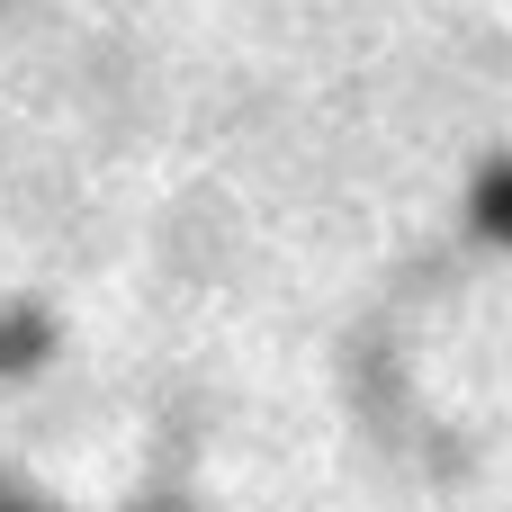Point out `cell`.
Returning <instances> with one entry per match:
<instances>
[{"mask_svg": "<svg viewBox=\"0 0 512 512\" xmlns=\"http://www.w3.org/2000/svg\"><path fill=\"white\" fill-rule=\"evenodd\" d=\"M468 225L486 243H512V153H495L477 180H468Z\"/></svg>", "mask_w": 512, "mask_h": 512, "instance_id": "1", "label": "cell"}, {"mask_svg": "<svg viewBox=\"0 0 512 512\" xmlns=\"http://www.w3.org/2000/svg\"><path fill=\"white\" fill-rule=\"evenodd\" d=\"M144 512H180V504H171V495H153V504H144Z\"/></svg>", "mask_w": 512, "mask_h": 512, "instance_id": "3", "label": "cell"}, {"mask_svg": "<svg viewBox=\"0 0 512 512\" xmlns=\"http://www.w3.org/2000/svg\"><path fill=\"white\" fill-rule=\"evenodd\" d=\"M0 512H45V504H36L27 486H9V477H0Z\"/></svg>", "mask_w": 512, "mask_h": 512, "instance_id": "2", "label": "cell"}]
</instances>
